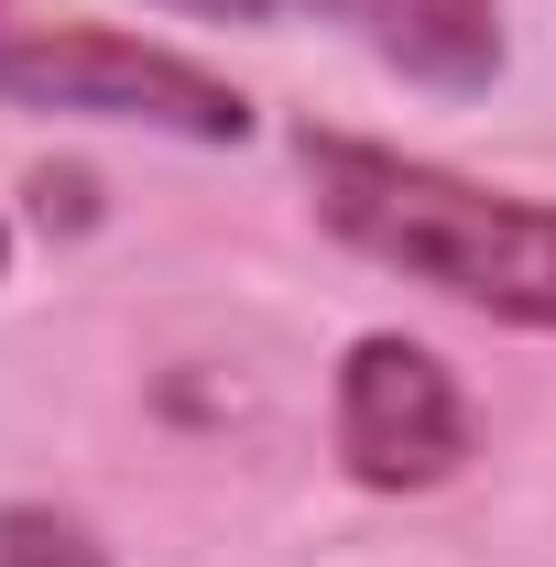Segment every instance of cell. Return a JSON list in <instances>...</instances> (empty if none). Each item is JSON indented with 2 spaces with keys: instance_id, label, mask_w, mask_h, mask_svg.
I'll use <instances>...</instances> for the list:
<instances>
[{
  "instance_id": "6da1fadb",
  "label": "cell",
  "mask_w": 556,
  "mask_h": 567,
  "mask_svg": "<svg viewBox=\"0 0 556 567\" xmlns=\"http://www.w3.org/2000/svg\"><path fill=\"white\" fill-rule=\"evenodd\" d=\"M295 164H306V197H317V229L349 240L360 262L425 284L470 317H502V328H535L556 339V208L546 197H513V186H470L425 153H393V142L360 132H295Z\"/></svg>"
},
{
  "instance_id": "7a4b0ae2",
  "label": "cell",
  "mask_w": 556,
  "mask_h": 567,
  "mask_svg": "<svg viewBox=\"0 0 556 567\" xmlns=\"http://www.w3.org/2000/svg\"><path fill=\"white\" fill-rule=\"evenodd\" d=\"M0 110H44V121H132L164 142H251V99L208 76L197 55H164L142 33H87V22H33L22 0H0Z\"/></svg>"
},
{
  "instance_id": "3957f363",
  "label": "cell",
  "mask_w": 556,
  "mask_h": 567,
  "mask_svg": "<svg viewBox=\"0 0 556 567\" xmlns=\"http://www.w3.org/2000/svg\"><path fill=\"white\" fill-rule=\"evenodd\" d=\"M470 458V393L459 371L393 328L349 339L339 360V470L360 492H436Z\"/></svg>"
},
{
  "instance_id": "277c9868",
  "label": "cell",
  "mask_w": 556,
  "mask_h": 567,
  "mask_svg": "<svg viewBox=\"0 0 556 567\" xmlns=\"http://www.w3.org/2000/svg\"><path fill=\"white\" fill-rule=\"evenodd\" d=\"M317 22H349L382 66L425 99H481L502 76V0H306Z\"/></svg>"
},
{
  "instance_id": "5b68a950",
  "label": "cell",
  "mask_w": 556,
  "mask_h": 567,
  "mask_svg": "<svg viewBox=\"0 0 556 567\" xmlns=\"http://www.w3.org/2000/svg\"><path fill=\"white\" fill-rule=\"evenodd\" d=\"M0 567H110V546L55 502H0Z\"/></svg>"
},
{
  "instance_id": "8992f818",
  "label": "cell",
  "mask_w": 556,
  "mask_h": 567,
  "mask_svg": "<svg viewBox=\"0 0 556 567\" xmlns=\"http://www.w3.org/2000/svg\"><path fill=\"white\" fill-rule=\"evenodd\" d=\"M153 11H186V22H284V11H306V0H153Z\"/></svg>"
},
{
  "instance_id": "52a82bcc",
  "label": "cell",
  "mask_w": 556,
  "mask_h": 567,
  "mask_svg": "<svg viewBox=\"0 0 556 567\" xmlns=\"http://www.w3.org/2000/svg\"><path fill=\"white\" fill-rule=\"evenodd\" d=\"M0 274H11V218H0Z\"/></svg>"
}]
</instances>
